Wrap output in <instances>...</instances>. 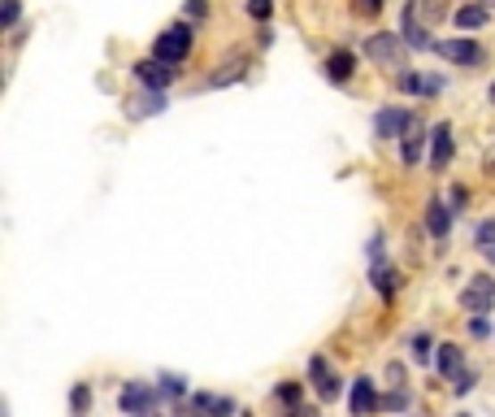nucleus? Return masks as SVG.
<instances>
[{
  "instance_id": "obj_1",
  "label": "nucleus",
  "mask_w": 495,
  "mask_h": 417,
  "mask_svg": "<svg viewBox=\"0 0 495 417\" xmlns=\"http://www.w3.org/2000/svg\"><path fill=\"white\" fill-rule=\"evenodd\" d=\"M404 35H392V31H378L365 39V57L374 65H387V70H404Z\"/></svg>"
},
{
  "instance_id": "obj_2",
  "label": "nucleus",
  "mask_w": 495,
  "mask_h": 417,
  "mask_svg": "<svg viewBox=\"0 0 495 417\" xmlns=\"http://www.w3.org/2000/svg\"><path fill=\"white\" fill-rule=\"evenodd\" d=\"M187 53H192V27H187V22H174V27H165V31L157 35V44H153V57H161V62H174V65L187 62Z\"/></svg>"
},
{
  "instance_id": "obj_3",
  "label": "nucleus",
  "mask_w": 495,
  "mask_h": 417,
  "mask_svg": "<svg viewBox=\"0 0 495 417\" xmlns=\"http://www.w3.org/2000/svg\"><path fill=\"white\" fill-rule=\"evenodd\" d=\"M434 53H439L448 65H465V70H474V65L487 62V48H483V44H474V39H439V44H434Z\"/></svg>"
},
{
  "instance_id": "obj_4",
  "label": "nucleus",
  "mask_w": 495,
  "mask_h": 417,
  "mask_svg": "<svg viewBox=\"0 0 495 417\" xmlns=\"http://www.w3.org/2000/svg\"><path fill=\"white\" fill-rule=\"evenodd\" d=\"M461 309L465 313H487V309H495V279H487V274L469 279V288L461 291Z\"/></svg>"
},
{
  "instance_id": "obj_5",
  "label": "nucleus",
  "mask_w": 495,
  "mask_h": 417,
  "mask_svg": "<svg viewBox=\"0 0 495 417\" xmlns=\"http://www.w3.org/2000/svg\"><path fill=\"white\" fill-rule=\"evenodd\" d=\"M457 153V139H452V122H439V127H430V170L434 174H443L448 170V161Z\"/></svg>"
},
{
  "instance_id": "obj_6",
  "label": "nucleus",
  "mask_w": 495,
  "mask_h": 417,
  "mask_svg": "<svg viewBox=\"0 0 495 417\" xmlns=\"http://www.w3.org/2000/svg\"><path fill=\"white\" fill-rule=\"evenodd\" d=\"M135 79L144 83V88H169L174 79H178V65L174 62H161V57H148V62H135Z\"/></svg>"
},
{
  "instance_id": "obj_7",
  "label": "nucleus",
  "mask_w": 495,
  "mask_h": 417,
  "mask_svg": "<svg viewBox=\"0 0 495 417\" xmlns=\"http://www.w3.org/2000/svg\"><path fill=\"white\" fill-rule=\"evenodd\" d=\"M118 409L122 413H153L157 409V391L148 383H127L122 396H118Z\"/></svg>"
},
{
  "instance_id": "obj_8",
  "label": "nucleus",
  "mask_w": 495,
  "mask_h": 417,
  "mask_svg": "<svg viewBox=\"0 0 495 417\" xmlns=\"http://www.w3.org/2000/svg\"><path fill=\"white\" fill-rule=\"evenodd\" d=\"M413 122H417V118H413L408 109H383V113L374 118V135H378V139H396V135H404Z\"/></svg>"
},
{
  "instance_id": "obj_9",
  "label": "nucleus",
  "mask_w": 495,
  "mask_h": 417,
  "mask_svg": "<svg viewBox=\"0 0 495 417\" xmlns=\"http://www.w3.org/2000/svg\"><path fill=\"white\" fill-rule=\"evenodd\" d=\"M309 379H313L318 396H322L326 404H330V400H339V374L326 365V356H313V361H309Z\"/></svg>"
},
{
  "instance_id": "obj_10",
  "label": "nucleus",
  "mask_w": 495,
  "mask_h": 417,
  "mask_svg": "<svg viewBox=\"0 0 495 417\" xmlns=\"http://www.w3.org/2000/svg\"><path fill=\"white\" fill-rule=\"evenodd\" d=\"M374 409H383V396L374 391V379H357L352 396H348V413L365 417V413H374Z\"/></svg>"
},
{
  "instance_id": "obj_11",
  "label": "nucleus",
  "mask_w": 495,
  "mask_h": 417,
  "mask_svg": "<svg viewBox=\"0 0 495 417\" xmlns=\"http://www.w3.org/2000/svg\"><path fill=\"white\" fill-rule=\"evenodd\" d=\"M404 39H408V48H434V39H430L426 18L417 13V4H413V0L404 4Z\"/></svg>"
},
{
  "instance_id": "obj_12",
  "label": "nucleus",
  "mask_w": 495,
  "mask_h": 417,
  "mask_svg": "<svg viewBox=\"0 0 495 417\" xmlns=\"http://www.w3.org/2000/svg\"><path fill=\"white\" fill-rule=\"evenodd\" d=\"M400 92H408V96H439V92H443V79H439V74H408V70H404V74H400Z\"/></svg>"
},
{
  "instance_id": "obj_13",
  "label": "nucleus",
  "mask_w": 495,
  "mask_h": 417,
  "mask_svg": "<svg viewBox=\"0 0 495 417\" xmlns=\"http://www.w3.org/2000/svg\"><path fill=\"white\" fill-rule=\"evenodd\" d=\"M400 139H404V144H400V161L413 170V165L422 161V148H426V130H422V122H413V127L404 130Z\"/></svg>"
},
{
  "instance_id": "obj_14",
  "label": "nucleus",
  "mask_w": 495,
  "mask_h": 417,
  "mask_svg": "<svg viewBox=\"0 0 495 417\" xmlns=\"http://www.w3.org/2000/svg\"><path fill=\"white\" fill-rule=\"evenodd\" d=\"M352 74H357V57H352L348 48H334L326 57V79L330 83H348Z\"/></svg>"
},
{
  "instance_id": "obj_15",
  "label": "nucleus",
  "mask_w": 495,
  "mask_h": 417,
  "mask_svg": "<svg viewBox=\"0 0 495 417\" xmlns=\"http://www.w3.org/2000/svg\"><path fill=\"white\" fill-rule=\"evenodd\" d=\"M452 213H457V209H448L443 200H430V209H426V230L434 235V239H448V230H452Z\"/></svg>"
},
{
  "instance_id": "obj_16",
  "label": "nucleus",
  "mask_w": 495,
  "mask_h": 417,
  "mask_svg": "<svg viewBox=\"0 0 495 417\" xmlns=\"http://www.w3.org/2000/svg\"><path fill=\"white\" fill-rule=\"evenodd\" d=\"M461 370H465L461 348H452V344H439V374H443L448 383H457V379H461Z\"/></svg>"
},
{
  "instance_id": "obj_17",
  "label": "nucleus",
  "mask_w": 495,
  "mask_h": 417,
  "mask_svg": "<svg viewBox=\"0 0 495 417\" xmlns=\"http://www.w3.org/2000/svg\"><path fill=\"white\" fill-rule=\"evenodd\" d=\"M161 109H165V92H161V88H153L148 96H135L127 113H131V118H157Z\"/></svg>"
},
{
  "instance_id": "obj_18",
  "label": "nucleus",
  "mask_w": 495,
  "mask_h": 417,
  "mask_svg": "<svg viewBox=\"0 0 495 417\" xmlns=\"http://www.w3.org/2000/svg\"><path fill=\"white\" fill-rule=\"evenodd\" d=\"M452 22H457L461 31H478V27H487V0H483V4H461Z\"/></svg>"
},
{
  "instance_id": "obj_19",
  "label": "nucleus",
  "mask_w": 495,
  "mask_h": 417,
  "mask_svg": "<svg viewBox=\"0 0 495 417\" xmlns=\"http://www.w3.org/2000/svg\"><path fill=\"white\" fill-rule=\"evenodd\" d=\"M474 248L483 253V261H487V265H495V218L478 222V230H474Z\"/></svg>"
},
{
  "instance_id": "obj_20",
  "label": "nucleus",
  "mask_w": 495,
  "mask_h": 417,
  "mask_svg": "<svg viewBox=\"0 0 495 417\" xmlns=\"http://www.w3.org/2000/svg\"><path fill=\"white\" fill-rule=\"evenodd\" d=\"M243 70H248V62L231 57V62H227L218 74H213V79H209V83H204V88H209V92H218V88H227V83H235V79H243Z\"/></svg>"
},
{
  "instance_id": "obj_21",
  "label": "nucleus",
  "mask_w": 495,
  "mask_h": 417,
  "mask_svg": "<svg viewBox=\"0 0 495 417\" xmlns=\"http://www.w3.org/2000/svg\"><path fill=\"white\" fill-rule=\"evenodd\" d=\"M192 409H200V413H235V400H222V396H192Z\"/></svg>"
},
{
  "instance_id": "obj_22",
  "label": "nucleus",
  "mask_w": 495,
  "mask_h": 417,
  "mask_svg": "<svg viewBox=\"0 0 495 417\" xmlns=\"http://www.w3.org/2000/svg\"><path fill=\"white\" fill-rule=\"evenodd\" d=\"M369 279H374V288L383 291V296H392V291H396V274H392L387 265H378V261H374V270H369Z\"/></svg>"
},
{
  "instance_id": "obj_23",
  "label": "nucleus",
  "mask_w": 495,
  "mask_h": 417,
  "mask_svg": "<svg viewBox=\"0 0 495 417\" xmlns=\"http://www.w3.org/2000/svg\"><path fill=\"white\" fill-rule=\"evenodd\" d=\"M430 348H434V344H430V335H413V339H408V353H413L417 365H426V361H430Z\"/></svg>"
},
{
  "instance_id": "obj_24",
  "label": "nucleus",
  "mask_w": 495,
  "mask_h": 417,
  "mask_svg": "<svg viewBox=\"0 0 495 417\" xmlns=\"http://www.w3.org/2000/svg\"><path fill=\"white\" fill-rule=\"evenodd\" d=\"M161 391L174 400V396H183V391H187V379H178V374H161Z\"/></svg>"
},
{
  "instance_id": "obj_25",
  "label": "nucleus",
  "mask_w": 495,
  "mask_h": 417,
  "mask_svg": "<svg viewBox=\"0 0 495 417\" xmlns=\"http://www.w3.org/2000/svg\"><path fill=\"white\" fill-rule=\"evenodd\" d=\"M413 4H417V13H422V18H430V22H434V18H443V13H448V9H443V4H439V0H413Z\"/></svg>"
},
{
  "instance_id": "obj_26",
  "label": "nucleus",
  "mask_w": 495,
  "mask_h": 417,
  "mask_svg": "<svg viewBox=\"0 0 495 417\" xmlns=\"http://www.w3.org/2000/svg\"><path fill=\"white\" fill-rule=\"evenodd\" d=\"M18 13H22V4H18V0H4V13H0L4 31H13V27H18Z\"/></svg>"
},
{
  "instance_id": "obj_27",
  "label": "nucleus",
  "mask_w": 495,
  "mask_h": 417,
  "mask_svg": "<svg viewBox=\"0 0 495 417\" xmlns=\"http://www.w3.org/2000/svg\"><path fill=\"white\" fill-rule=\"evenodd\" d=\"M248 13H252L257 22H269V13H274V0H248Z\"/></svg>"
},
{
  "instance_id": "obj_28",
  "label": "nucleus",
  "mask_w": 495,
  "mask_h": 417,
  "mask_svg": "<svg viewBox=\"0 0 495 417\" xmlns=\"http://www.w3.org/2000/svg\"><path fill=\"white\" fill-rule=\"evenodd\" d=\"M469 335H474V339H487V335H491V321L483 318V313H474V318H469Z\"/></svg>"
},
{
  "instance_id": "obj_29",
  "label": "nucleus",
  "mask_w": 495,
  "mask_h": 417,
  "mask_svg": "<svg viewBox=\"0 0 495 417\" xmlns=\"http://www.w3.org/2000/svg\"><path fill=\"white\" fill-rule=\"evenodd\" d=\"M474 383H478V374H474V370H461V379L452 383V391H457V396H469V391H474Z\"/></svg>"
},
{
  "instance_id": "obj_30",
  "label": "nucleus",
  "mask_w": 495,
  "mask_h": 417,
  "mask_svg": "<svg viewBox=\"0 0 495 417\" xmlns=\"http://www.w3.org/2000/svg\"><path fill=\"white\" fill-rule=\"evenodd\" d=\"M70 404H74L78 413H87V404H92V391H87V387H74V396H70Z\"/></svg>"
},
{
  "instance_id": "obj_31",
  "label": "nucleus",
  "mask_w": 495,
  "mask_h": 417,
  "mask_svg": "<svg viewBox=\"0 0 495 417\" xmlns=\"http://www.w3.org/2000/svg\"><path fill=\"white\" fill-rule=\"evenodd\" d=\"M274 396H278V400H283L287 409H300V391H296V387H292V383H287V387H278Z\"/></svg>"
},
{
  "instance_id": "obj_32",
  "label": "nucleus",
  "mask_w": 495,
  "mask_h": 417,
  "mask_svg": "<svg viewBox=\"0 0 495 417\" xmlns=\"http://www.w3.org/2000/svg\"><path fill=\"white\" fill-rule=\"evenodd\" d=\"M383 409H408V396H404V391H392V396H383Z\"/></svg>"
},
{
  "instance_id": "obj_33",
  "label": "nucleus",
  "mask_w": 495,
  "mask_h": 417,
  "mask_svg": "<svg viewBox=\"0 0 495 417\" xmlns=\"http://www.w3.org/2000/svg\"><path fill=\"white\" fill-rule=\"evenodd\" d=\"M357 13H365V18L383 13V0H357Z\"/></svg>"
},
{
  "instance_id": "obj_34",
  "label": "nucleus",
  "mask_w": 495,
  "mask_h": 417,
  "mask_svg": "<svg viewBox=\"0 0 495 417\" xmlns=\"http://www.w3.org/2000/svg\"><path fill=\"white\" fill-rule=\"evenodd\" d=\"M187 13H192V18H204V13H209V4H204V0H187Z\"/></svg>"
},
{
  "instance_id": "obj_35",
  "label": "nucleus",
  "mask_w": 495,
  "mask_h": 417,
  "mask_svg": "<svg viewBox=\"0 0 495 417\" xmlns=\"http://www.w3.org/2000/svg\"><path fill=\"white\" fill-rule=\"evenodd\" d=\"M487 170H491V174H495V148H491V153H487Z\"/></svg>"
},
{
  "instance_id": "obj_36",
  "label": "nucleus",
  "mask_w": 495,
  "mask_h": 417,
  "mask_svg": "<svg viewBox=\"0 0 495 417\" xmlns=\"http://www.w3.org/2000/svg\"><path fill=\"white\" fill-rule=\"evenodd\" d=\"M487 100H491V104H495V83H491V96H487Z\"/></svg>"
}]
</instances>
